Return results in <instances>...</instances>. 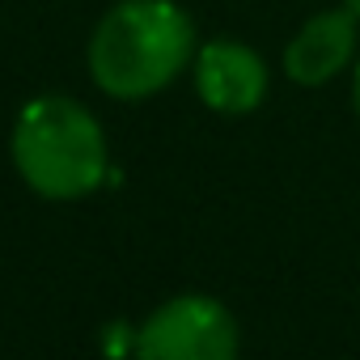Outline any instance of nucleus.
I'll return each mask as SVG.
<instances>
[{
	"label": "nucleus",
	"mask_w": 360,
	"mask_h": 360,
	"mask_svg": "<svg viewBox=\"0 0 360 360\" xmlns=\"http://www.w3.org/2000/svg\"><path fill=\"white\" fill-rule=\"evenodd\" d=\"M195 22L178 0H119L89 34V77L106 98L144 102L195 64Z\"/></svg>",
	"instance_id": "1"
},
{
	"label": "nucleus",
	"mask_w": 360,
	"mask_h": 360,
	"mask_svg": "<svg viewBox=\"0 0 360 360\" xmlns=\"http://www.w3.org/2000/svg\"><path fill=\"white\" fill-rule=\"evenodd\" d=\"M13 169L39 200L72 204L110 183V144L98 115L68 94L30 98L9 136Z\"/></svg>",
	"instance_id": "2"
},
{
	"label": "nucleus",
	"mask_w": 360,
	"mask_h": 360,
	"mask_svg": "<svg viewBox=\"0 0 360 360\" xmlns=\"http://www.w3.org/2000/svg\"><path fill=\"white\" fill-rule=\"evenodd\" d=\"M238 347V318L208 292H178L136 326L140 360H229Z\"/></svg>",
	"instance_id": "3"
},
{
	"label": "nucleus",
	"mask_w": 360,
	"mask_h": 360,
	"mask_svg": "<svg viewBox=\"0 0 360 360\" xmlns=\"http://www.w3.org/2000/svg\"><path fill=\"white\" fill-rule=\"evenodd\" d=\"M191 77H195L200 102L208 110H217V115H250V110H259L263 98H267V85H271L267 60L250 43H238V39L204 43L195 51Z\"/></svg>",
	"instance_id": "4"
},
{
	"label": "nucleus",
	"mask_w": 360,
	"mask_h": 360,
	"mask_svg": "<svg viewBox=\"0 0 360 360\" xmlns=\"http://www.w3.org/2000/svg\"><path fill=\"white\" fill-rule=\"evenodd\" d=\"M356 39H360V18L352 9H322L301 22V30L284 47V77L301 89L330 85L343 77L356 60Z\"/></svg>",
	"instance_id": "5"
},
{
	"label": "nucleus",
	"mask_w": 360,
	"mask_h": 360,
	"mask_svg": "<svg viewBox=\"0 0 360 360\" xmlns=\"http://www.w3.org/2000/svg\"><path fill=\"white\" fill-rule=\"evenodd\" d=\"M352 106L360 115V60H356V72H352Z\"/></svg>",
	"instance_id": "6"
},
{
	"label": "nucleus",
	"mask_w": 360,
	"mask_h": 360,
	"mask_svg": "<svg viewBox=\"0 0 360 360\" xmlns=\"http://www.w3.org/2000/svg\"><path fill=\"white\" fill-rule=\"evenodd\" d=\"M343 9H352V13L360 18V0H343Z\"/></svg>",
	"instance_id": "7"
}]
</instances>
